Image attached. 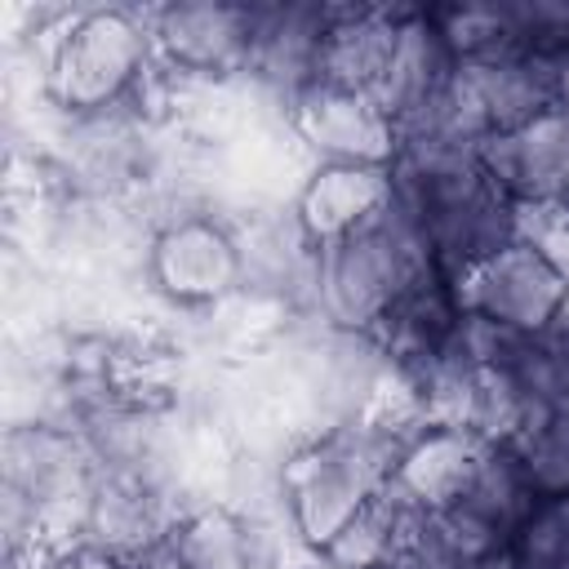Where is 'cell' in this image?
<instances>
[{"label": "cell", "mask_w": 569, "mask_h": 569, "mask_svg": "<svg viewBox=\"0 0 569 569\" xmlns=\"http://www.w3.org/2000/svg\"><path fill=\"white\" fill-rule=\"evenodd\" d=\"M298 129L329 164H391L396 156V129L365 93L316 89L298 107Z\"/></svg>", "instance_id": "cell-11"}, {"label": "cell", "mask_w": 569, "mask_h": 569, "mask_svg": "<svg viewBox=\"0 0 569 569\" xmlns=\"http://www.w3.org/2000/svg\"><path fill=\"white\" fill-rule=\"evenodd\" d=\"M458 84V58L445 44L431 9H409L396 36V49L387 58V71L378 80V89L369 93L373 107L396 124L422 116L427 107L445 102Z\"/></svg>", "instance_id": "cell-10"}, {"label": "cell", "mask_w": 569, "mask_h": 569, "mask_svg": "<svg viewBox=\"0 0 569 569\" xmlns=\"http://www.w3.org/2000/svg\"><path fill=\"white\" fill-rule=\"evenodd\" d=\"M458 293L471 316H480L507 333H542L569 307L565 271L529 236H520L516 244H507L493 258H485L480 267H471L458 280Z\"/></svg>", "instance_id": "cell-5"}, {"label": "cell", "mask_w": 569, "mask_h": 569, "mask_svg": "<svg viewBox=\"0 0 569 569\" xmlns=\"http://www.w3.org/2000/svg\"><path fill=\"white\" fill-rule=\"evenodd\" d=\"M129 569H187V565H182V556L173 547V533H160L156 542H147V547H138L129 556Z\"/></svg>", "instance_id": "cell-18"}, {"label": "cell", "mask_w": 569, "mask_h": 569, "mask_svg": "<svg viewBox=\"0 0 569 569\" xmlns=\"http://www.w3.org/2000/svg\"><path fill=\"white\" fill-rule=\"evenodd\" d=\"M489 178L520 204V213L569 209V111L551 107L538 120L498 133L480 151Z\"/></svg>", "instance_id": "cell-7"}, {"label": "cell", "mask_w": 569, "mask_h": 569, "mask_svg": "<svg viewBox=\"0 0 569 569\" xmlns=\"http://www.w3.org/2000/svg\"><path fill=\"white\" fill-rule=\"evenodd\" d=\"M502 556L516 569H569V502L538 498Z\"/></svg>", "instance_id": "cell-17"}, {"label": "cell", "mask_w": 569, "mask_h": 569, "mask_svg": "<svg viewBox=\"0 0 569 569\" xmlns=\"http://www.w3.org/2000/svg\"><path fill=\"white\" fill-rule=\"evenodd\" d=\"M391 196L387 164H325L302 191V227L311 244L342 236L347 227L365 222Z\"/></svg>", "instance_id": "cell-13"}, {"label": "cell", "mask_w": 569, "mask_h": 569, "mask_svg": "<svg viewBox=\"0 0 569 569\" xmlns=\"http://www.w3.org/2000/svg\"><path fill=\"white\" fill-rule=\"evenodd\" d=\"M333 4H253L249 76L293 111L325 84V40Z\"/></svg>", "instance_id": "cell-6"}, {"label": "cell", "mask_w": 569, "mask_h": 569, "mask_svg": "<svg viewBox=\"0 0 569 569\" xmlns=\"http://www.w3.org/2000/svg\"><path fill=\"white\" fill-rule=\"evenodd\" d=\"M156 53L187 76H227L249 67L253 4H164L147 18Z\"/></svg>", "instance_id": "cell-8"}, {"label": "cell", "mask_w": 569, "mask_h": 569, "mask_svg": "<svg viewBox=\"0 0 569 569\" xmlns=\"http://www.w3.org/2000/svg\"><path fill=\"white\" fill-rule=\"evenodd\" d=\"M485 151V147H480ZM471 147H422L391 156V196L418 222L436 267L462 280L471 267L525 236L520 204L489 178Z\"/></svg>", "instance_id": "cell-1"}, {"label": "cell", "mask_w": 569, "mask_h": 569, "mask_svg": "<svg viewBox=\"0 0 569 569\" xmlns=\"http://www.w3.org/2000/svg\"><path fill=\"white\" fill-rule=\"evenodd\" d=\"M151 27L147 18H129L120 9H102V13H84L80 22H71V31L58 44L53 58V98L71 111L84 116H102L124 107L129 89L147 76V58H151Z\"/></svg>", "instance_id": "cell-3"}, {"label": "cell", "mask_w": 569, "mask_h": 569, "mask_svg": "<svg viewBox=\"0 0 569 569\" xmlns=\"http://www.w3.org/2000/svg\"><path fill=\"white\" fill-rule=\"evenodd\" d=\"M160 280L182 293V298H200V293H218L222 284L236 280L240 271V249H231V240L222 231H213L209 222H178L164 231L160 253H156Z\"/></svg>", "instance_id": "cell-14"}, {"label": "cell", "mask_w": 569, "mask_h": 569, "mask_svg": "<svg viewBox=\"0 0 569 569\" xmlns=\"http://www.w3.org/2000/svg\"><path fill=\"white\" fill-rule=\"evenodd\" d=\"M169 533L187 569H253L249 533L227 511H200Z\"/></svg>", "instance_id": "cell-15"}, {"label": "cell", "mask_w": 569, "mask_h": 569, "mask_svg": "<svg viewBox=\"0 0 569 569\" xmlns=\"http://www.w3.org/2000/svg\"><path fill=\"white\" fill-rule=\"evenodd\" d=\"M533 507H538V493H533L516 449L485 440L471 471L462 476V485L431 511H436L440 529L449 533V542L480 569L485 560L507 551L511 533L520 529V520Z\"/></svg>", "instance_id": "cell-4"}, {"label": "cell", "mask_w": 569, "mask_h": 569, "mask_svg": "<svg viewBox=\"0 0 569 569\" xmlns=\"http://www.w3.org/2000/svg\"><path fill=\"white\" fill-rule=\"evenodd\" d=\"M511 449L538 498L569 502V409L538 418L529 431L511 440Z\"/></svg>", "instance_id": "cell-16"}, {"label": "cell", "mask_w": 569, "mask_h": 569, "mask_svg": "<svg viewBox=\"0 0 569 569\" xmlns=\"http://www.w3.org/2000/svg\"><path fill=\"white\" fill-rule=\"evenodd\" d=\"M440 271L418 222L405 213L396 196L373 209L365 222L347 227L342 236L316 244L311 284L320 311L356 333H373L378 320L422 280Z\"/></svg>", "instance_id": "cell-2"}, {"label": "cell", "mask_w": 569, "mask_h": 569, "mask_svg": "<svg viewBox=\"0 0 569 569\" xmlns=\"http://www.w3.org/2000/svg\"><path fill=\"white\" fill-rule=\"evenodd\" d=\"M458 93H462L471 120L485 129V138L511 133L556 107L551 53L538 44H525V49L458 67Z\"/></svg>", "instance_id": "cell-9"}, {"label": "cell", "mask_w": 569, "mask_h": 569, "mask_svg": "<svg viewBox=\"0 0 569 569\" xmlns=\"http://www.w3.org/2000/svg\"><path fill=\"white\" fill-rule=\"evenodd\" d=\"M409 9H373V4H347L333 9L329 40H325V84L320 89H342V93H373L387 58L396 49L400 22Z\"/></svg>", "instance_id": "cell-12"}]
</instances>
